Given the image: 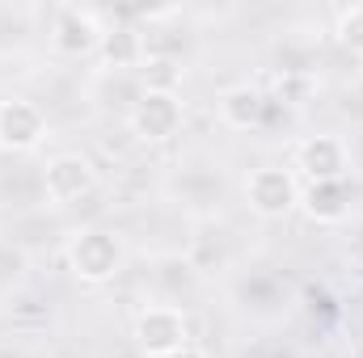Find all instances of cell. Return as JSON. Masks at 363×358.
<instances>
[{
    "instance_id": "12",
    "label": "cell",
    "mask_w": 363,
    "mask_h": 358,
    "mask_svg": "<svg viewBox=\"0 0 363 358\" xmlns=\"http://www.w3.org/2000/svg\"><path fill=\"white\" fill-rule=\"evenodd\" d=\"M140 76H144V89L148 93H178L186 68H182L174 55H148L140 64Z\"/></svg>"
},
{
    "instance_id": "10",
    "label": "cell",
    "mask_w": 363,
    "mask_h": 358,
    "mask_svg": "<svg viewBox=\"0 0 363 358\" xmlns=\"http://www.w3.org/2000/svg\"><path fill=\"white\" fill-rule=\"evenodd\" d=\"M267 105H271V97L262 89H254V85H233V89H224L216 97V114H220V122L228 131H254V127H262Z\"/></svg>"
},
{
    "instance_id": "11",
    "label": "cell",
    "mask_w": 363,
    "mask_h": 358,
    "mask_svg": "<svg viewBox=\"0 0 363 358\" xmlns=\"http://www.w3.org/2000/svg\"><path fill=\"white\" fill-rule=\"evenodd\" d=\"M97 59H101V68H110V72H118V68H140V64L148 59V42H144L140 30L114 25V30H106Z\"/></svg>"
},
{
    "instance_id": "1",
    "label": "cell",
    "mask_w": 363,
    "mask_h": 358,
    "mask_svg": "<svg viewBox=\"0 0 363 358\" xmlns=\"http://www.w3.org/2000/svg\"><path fill=\"white\" fill-rule=\"evenodd\" d=\"M64 258H68V270L77 282L101 287L123 274V241L110 228H81V232H72Z\"/></svg>"
},
{
    "instance_id": "14",
    "label": "cell",
    "mask_w": 363,
    "mask_h": 358,
    "mask_svg": "<svg viewBox=\"0 0 363 358\" xmlns=\"http://www.w3.org/2000/svg\"><path fill=\"white\" fill-rule=\"evenodd\" d=\"M334 38L347 51H363V4H347L334 17Z\"/></svg>"
},
{
    "instance_id": "5",
    "label": "cell",
    "mask_w": 363,
    "mask_h": 358,
    "mask_svg": "<svg viewBox=\"0 0 363 358\" xmlns=\"http://www.w3.org/2000/svg\"><path fill=\"white\" fill-rule=\"evenodd\" d=\"M182 122H186V101H182L178 93H148L144 89L135 97L131 114H127L131 135L144 139V144H165V139H174L182 131Z\"/></svg>"
},
{
    "instance_id": "6",
    "label": "cell",
    "mask_w": 363,
    "mask_h": 358,
    "mask_svg": "<svg viewBox=\"0 0 363 358\" xmlns=\"http://www.w3.org/2000/svg\"><path fill=\"white\" fill-rule=\"evenodd\" d=\"M296 169L308 181H347L351 178V144L334 131H317V135H304L296 144Z\"/></svg>"
},
{
    "instance_id": "8",
    "label": "cell",
    "mask_w": 363,
    "mask_h": 358,
    "mask_svg": "<svg viewBox=\"0 0 363 358\" xmlns=\"http://www.w3.org/2000/svg\"><path fill=\"white\" fill-rule=\"evenodd\" d=\"M47 144V114L30 97L0 101V148L4 152H38Z\"/></svg>"
},
{
    "instance_id": "2",
    "label": "cell",
    "mask_w": 363,
    "mask_h": 358,
    "mask_svg": "<svg viewBox=\"0 0 363 358\" xmlns=\"http://www.w3.org/2000/svg\"><path fill=\"white\" fill-rule=\"evenodd\" d=\"M131 337L144 358H165L182 346H190V321L178 304H148V308H140Z\"/></svg>"
},
{
    "instance_id": "3",
    "label": "cell",
    "mask_w": 363,
    "mask_h": 358,
    "mask_svg": "<svg viewBox=\"0 0 363 358\" xmlns=\"http://www.w3.org/2000/svg\"><path fill=\"white\" fill-rule=\"evenodd\" d=\"M245 207L258 219H287L291 211H300V181L283 165H258L245 178Z\"/></svg>"
},
{
    "instance_id": "4",
    "label": "cell",
    "mask_w": 363,
    "mask_h": 358,
    "mask_svg": "<svg viewBox=\"0 0 363 358\" xmlns=\"http://www.w3.org/2000/svg\"><path fill=\"white\" fill-rule=\"evenodd\" d=\"M101 38H106V25L93 8L81 4H60L51 13V51L64 55V59H89L101 51Z\"/></svg>"
},
{
    "instance_id": "9",
    "label": "cell",
    "mask_w": 363,
    "mask_h": 358,
    "mask_svg": "<svg viewBox=\"0 0 363 358\" xmlns=\"http://www.w3.org/2000/svg\"><path fill=\"white\" fill-rule=\"evenodd\" d=\"M300 211L313 224H321V228L347 224V215H351V190H347V181H308V185H300Z\"/></svg>"
},
{
    "instance_id": "16",
    "label": "cell",
    "mask_w": 363,
    "mask_h": 358,
    "mask_svg": "<svg viewBox=\"0 0 363 358\" xmlns=\"http://www.w3.org/2000/svg\"><path fill=\"white\" fill-rule=\"evenodd\" d=\"M0 152H4V148H0Z\"/></svg>"
},
{
    "instance_id": "13",
    "label": "cell",
    "mask_w": 363,
    "mask_h": 358,
    "mask_svg": "<svg viewBox=\"0 0 363 358\" xmlns=\"http://www.w3.org/2000/svg\"><path fill=\"white\" fill-rule=\"evenodd\" d=\"M274 89H279V97H283L287 105H304V101L317 93V76L304 72V68H287V72L274 81Z\"/></svg>"
},
{
    "instance_id": "7",
    "label": "cell",
    "mask_w": 363,
    "mask_h": 358,
    "mask_svg": "<svg viewBox=\"0 0 363 358\" xmlns=\"http://www.w3.org/2000/svg\"><path fill=\"white\" fill-rule=\"evenodd\" d=\"M93 185H97V169L85 152H60L43 169V194L51 207H72V202L89 198Z\"/></svg>"
},
{
    "instance_id": "15",
    "label": "cell",
    "mask_w": 363,
    "mask_h": 358,
    "mask_svg": "<svg viewBox=\"0 0 363 358\" xmlns=\"http://www.w3.org/2000/svg\"><path fill=\"white\" fill-rule=\"evenodd\" d=\"M165 358H207V354H203V350L190 342V346H182V350H174V354H165Z\"/></svg>"
}]
</instances>
